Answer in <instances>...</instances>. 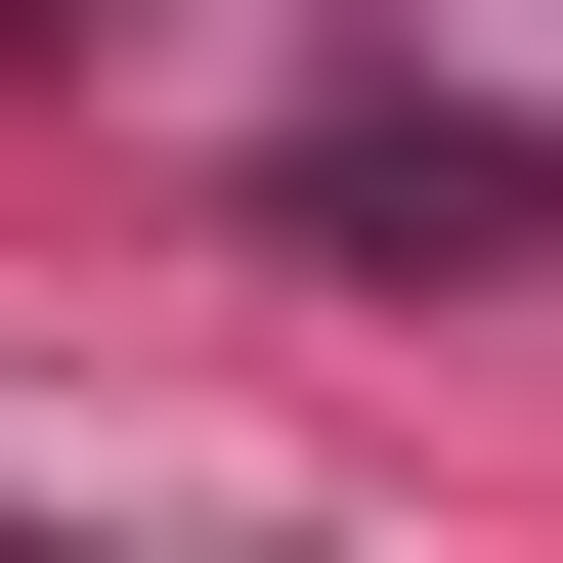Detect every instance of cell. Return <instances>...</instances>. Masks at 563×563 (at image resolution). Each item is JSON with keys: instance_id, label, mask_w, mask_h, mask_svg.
Returning <instances> with one entry per match:
<instances>
[{"instance_id": "1", "label": "cell", "mask_w": 563, "mask_h": 563, "mask_svg": "<svg viewBox=\"0 0 563 563\" xmlns=\"http://www.w3.org/2000/svg\"><path fill=\"white\" fill-rule=\"evenodd\" d=\"M520 217H563L520 131H303V261H520Z\"/></svg>"}]
</instances>
